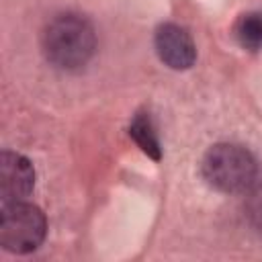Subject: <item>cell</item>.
I'll return each instance as SVG.
<instances>
[{"label":"cell","instance_id":"cell-7","mask_svg":"<svg viewBox=\"0 0 262 262\" xmlns=\"http://www.w3.org/2000/svg\"><path fill=\"white\" fill-rule=\"evenodd\" d=\"M233 37L248 51L262 49V12L252 10L242 14L233 25Z\"/></svg>","mask_w":262,"mask_h":262},{"label":"cell","instance_id":"cell-3","mask_svg":"<svg viewBox=\"0 0 262 262\" xmlns=\"http://www.w3.org/2000/svg\"><path fill=\"white\" fill-rule=\"evenodd\" d=\"M47 233L45 213L27 201L2 203L0 209V246L10 254L35 252Z\"/></svg>","mask_w":262,"mask_h":262},{"label":"cell","instance_id":"cell-8","mask_svg":"<svg viewBox=\"0 0 262 262\" xmlns=\"http://www.w3.org/2000/svg\"><path fill=\"white\" fill-rule=\"evenodd\" d=\"M246 217L250 225L258 231H262V180H256L246 190V203H244Z\"/></svg>","mask_w":262,"mask_h":262},{"label":"cell","instance_id":"cell-5","mask_svg":"<svg viewBox=\"0 0 262 262\" xmlns=\"http://www.w3.org/2000/svg\"><path fill=\"white\" fill-rule=\"evenodd\" d=\"M35 188V168L29 158L18 151L4 149L0 154V201H27Z\"/></svg>","mask_w":262,"mask_h":262},{"label":"cell","instance_id":"cell-1","mask_svg":"<svg viewBox=\"0 0 262 262\" xmlns=\"http://www.w3.org/2000/svg\"><path fill=\"white\" fill-rule=\"evenodd\" d=\"M45 59L63 72H78L88 66L96 51V31L78 12L55 14L41 33Z\"/></svg>","mask_w":262,"mask_h":262},{"label":"cell","instance_id":"cell-6","mask_svg":"<svg viewBox=\"0 0 262 262\" xmlns=\"http://www.w3.org/2000/svg\"><path fill=\"white\" fill-rule=\"evenodd\" d=\"M129 137L135 141V145L154 162L162 160V145H160V137L156 131V125L151 121V115L147 111H137L129 123L127 129Z\"/></svg>","mask_w":262,"mask_h":262},{"label":"cell","instance_id":"cell-2","mask_svg":"<svg viewBox=\"0 0 262 262\" xmlns=\"http://www.w3.org/2000/svg\"><path fill=\"white\" fill-rule=\"evenodd\" d=\"M201 172L211 188L237 194L258 180V162L252 151L237 143H215L203 156Z\"/></svg>","mask_w":262,"mask_h":262},{"label":"cell","instance_id":"cell-4","mask_svg":"<svg viewBox=\"0 0 262 262\" xmlns=\"http://www.w3.org/2000/svg\"><path fill=\"white\" fill-rule=\"evenodd\" d=\"M154 49L158 59L176 72L190 70L196 61V45L190 33L178 23H162L154 33Z\"/></svg>","mask_w":262,"mask_h":262}]
</instances>
